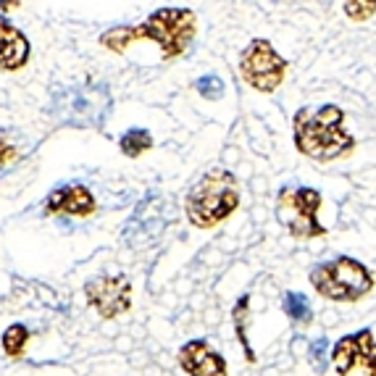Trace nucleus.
<instances>
[{
    "label": "nucleus",
    "instance_id": "9b49d317",
    "mask_svg": "<svg viewBox=\"0 0 376 376\" xmlns=\"http://www.w3.org/2000/svg\"><path fill=\"white\" fill-rule=\"evenodd\" d=\"M179 366L190 376H226V361L206 339H193L179 350Z\"/></svg>",
    "mask_w": 376,
    "mask_h": 376
},
{
    "label": "nucleus",
    "instance_id": "4be33fe9",
    "mask_svg": "<svg viewBox=\"0 0 376 376\" xmlns=\"http://www.w3.org/2000/svg\"><path fill=\"white\" fill-rule=\"evenodd\" d=\"M16 6H19V0H0V8H3V11H11Z\"/></svg>",
    "mask_w": 376,
    "mask_h": 376
},
{
    "label": "nucleus",
    "instance_id": "dca6fc26",
    "mask_svg": "<svg viewBox=\"0 0 376 376\" xmlns=\"http://www.w3.org/2000/svg\"><path fill=\"white\" fill-rule=\"evenodd\" d=\"M247 303H250V298H247V295H242V298L237 300L232 316H234V329H237V337H240V342H242V350H245V358H247V361H256V352H253V348H250V342H247V332H245Z\"/></svg>",
    "mask_w": 376,
    "mask_h": 376
},
{
    "label": "nucleus",
    "instance_id": "6e6552de",
    "mask_svg": "<svg viewBox=\"0 0 376 376\" xmlns=\"http://www.w3.org/2000/svg\"><path fill=\"white\" fill-rule=\"evenodd\" d=\"M240 71H242V77L250 87H256L260 92H274L285 79L287 61L274 51L269 39L256 37L240 58Z\"/></svg>",
    "mask_w": 376,
    "mask_h": 376
},
{
    "label": "nucleus",
    "instance_id": "6ab92c4d",
    "mask_svg": "<svg viewBox=\"0 0 376 376\" xmlns=\"http://www.w3.org/2000/svg\"><path fill=\"white\" fill-rule=\"evenodd\" d=\"M195 90L200 92L206 100H221L224 98V82L216 74H206L195 82Z\"/></svg>",
    "mask_w": 376,
    "mask_h": 376
},
{
    "label": "nucleus",
    "instance_id": "7ed1b4c3",
    "mask_svg": "<svg viewBox=\"0 0 376 376\" xmlns=\"http://www.w3.org/2000/svg\"><path fill=\"white\" fill-rule=\"evenodd\" d=\"M240 206V193H237V179L234 174L224 169L208 171L200 182L195 184L187 195V219L193 221L197 229H211L229 219Z\"/></svg>",
    "mask_w": 376,
    "mask_h": 376
},
{
    "label": "nucleus",
    "instance_id": "f257e3e1",
    "mask_svg": "<svg viewBox=\"0 0 376 376\" xmlns=\"http://www.w3.org/2000/svg\"><path fill=\"white\" fill-rule=\"evenodd\" d=\"M195 29H197V16L190 8H158L143 24L108 29L100 37V45L114 53H124L132 42L153 39L161 48V55L166 61H174L184 55L187 48L193 45Z\"/></svg>",
    "mask_w": 376,
    "mask_h": 376
},
{
    "label": "nucleus",
    "instance_id": "412c9836",
    "mask_svg": "<svg viewBox=\"0 0 376 376\" xmlns=\"http://www.w3.org/2000/svg\"><path fill=\"white\" fill-rule=\"evenodd\" d=\"M11 158H16V147L11 143H6V140H0V166L8 163Z\"/></svg>",
    "mask_w": 376,
    "mask_h": 376
},
{
    "label": "nucleus",
    "instance_id": "39448f33",
    "mask_svg": "<svg viewBox=\"0 0 376 376\" xmlns=\"http://www.w3.org/2000/svg\"><path fill=\"white\" fill-rule=\"evenodd\" d=\"M311 285L319 295L334 303H355L374 289V276L361 260L339 256L311 271Z\"/></svg>",
    "mask_w": 376,
    "mask_h": 376
},
{
    "label": "nucleus",
    "instance_id": "20e7f679",
    "mask_svg": "<svg viewBox=\"0 0 376 376\" xmlns=\"http://www.w3.org/2000/svg\"><path fill=\"white\" fill-rule=\"evenodd\" d=\"M111 92L105 84H71L53 92L51 116L69 127H103L111 114Z\"/></svg>",
    "mask_w": 376,
    "mask_h": 376
},
{
    "label": "nucleus",
    "instance_id": "f8f14e48",
    "mask_svg": "<svg viewBox=\"0 0 376 376\" xmlns=\"http://www.w3.org/2000/svg\"><path fill=\"white\" fill-rule=\"evenodd\" d=\"M48 213H71V216H90L95 211V197L84 184H66L48 195L45 203Z\"/></svg>",
    "mask_w": 376,
    "mask_h": 376
},
{
    "label": "nucleus",
    "instance_id": "423d86ee",
    "mask_svg": "<svg viewBox=\"0 0 376 376\" xmlns=\"http://www.w3.org/2000/svg\"><path fill=\"white\" fill-rule=\"evenodd\" d=\"M321 206V195L311 187H285L276 200V216L287 226V232L298 240H311L321 237L326 229L316 221Z\"/></svg>",
    "mask_w": 376,
    "mask_h": 376
},
{
    "label": "nucleus",
    "instance_id": "ddd939ff",
    "mask_svg": "<svg viewBox=\"0 0 376 376\" xmlns=\"http://www.w3.org/2000/svg\"><path fill=\"white\" fill-rule=\"evenodd\" d=\"M26 58H29V39L6 16H0V69L16 71L26 64Z\"/></svg>",
    "mask_w": 376,
    "mask_h": 376
},
{
    "label": "nucleus",
    "instance_id": "f03ea898",
    "mask_svg": "<svg viewBox=\"0 0 376 376\" xmlns=\"http://www.w3.org/2000/svg\"><path fill=\"white\" fill-rule=\"evenodd\" d=\"M295 145L313 161H334L348 156L355 140L345 132V114L337 105L303 108L295 114Z\"/></svg>",
    "mask_w": 376,
    "mask_h": 376
},
{
    "label": "nucleus",
    "instance_id": "aec40b11",
    "mask_svg": "<svg viewBox=\"0 0 376 376\" xmlns=\"http://www.w3.org/2000/svg\"><path fill=\"white\" fill-rule=\"evenodd\" d=\"M326 350H329V339L326 337H319L311 342V366L316 374L326 371Z\"/></svg>",
    "mask_w": 376,
    "mask_h": 376
},
{
    "label": "nucleus",
    "instance_id": "a211bd4d",
    "mask_svg": "<svg viewBox=\"0 0 376 376\" xmlns=\"http://www.w3.org/2000/svg\"><path fill=\"white\" fill-rule=\"evenodd\" d=\"M342 8L352 21H366L376 13V0H342Z\"/></svg>",
    "mask_w": 376,
    "mask_h": 376
},
{
    "label": "nucleus",
    "instance_id": "f3484780",
    "mask_svg": "<svg viewBox=\"0 0 376 376\" xmlns=\"http://www.w3.org/2000/svg\"><path fill=\"white\" fill-rule=\"evenodd\" d=\"M26 339H29V329L24 324L8 326V332L3 334V350L8 352V355H21Z\"/></svg>",
    "mask_w": 376,
    "mask_h": 376
},
{
    "label": "nucleus",
    "instance_id": "2eb2a0df",
    "mask_svg": "<svg viewBox=\"0 0 376 376\" xmlns=\"http://www.w3.org/2000/svg\"><path fill=\"white\" fill-rule=\"evenodd\" d=\"M285 313L292 319V321H298L300 326H305L313 321L311 303H308L305 295H300V292H287L285 295Z\"/></svg>",
    "mask_w": 376,
    "mask_h": 376
},
{
    "label": "nucleus",
    "instance_id": "4468645a",
    "mask_svg": "<svg viewBox=\"0 0 376 376\" xmlns=\"http://www.w3.org/2000/svg\"><path fill=\"white\" fill-rule=\"evenodd\" d=\"M121 153L129 158H140L145 150H150L153 147V137H150V132L147 129H129L121 134Z\"/></svg>",
    "mask_w": 376,
    "mask_h": 376
},
{
    "label": "nucleus",
    "instance_id": "9d476101",
    "mask_svg": "<svg viewBox=\"0 0 376 376\" xmlns=\"http://www.w3.org/2000/svg\"><path fill=\"white\" fill-rule=\"evenodd\" d=\"M332 361L339 376H350L355 368H366L368 376H376V339L371 329L342 337L332 350Z\"/></svg>",
    "mask_w": 376,
    "mask_h": 376
},
{
    "label": "nucleus",
    "instance_id": "1a4fd4ad",
    "mask_svg": "<svg viewBox=\"0 0 376 376\" xmlns=\"http://www.w3.org/2000/svg\"><path fill=\"white\" fill-rule=\"evenodd\" d=\"M84 295L95 311L105 319H116L132 305V285L124 274H103L84 285Z\"/></svg>",
    "mask_w": 376,
    "mask_h": 376
},
{
    "label": "nucleus",
    "instance_id": "0eeeda50",
    "mask_svg": "<svg viewBox=\"0 0 376 376\" xmlns=\"http://www.w3.org/2000/svg\"><path fill=\"white\" fill-rule=\"evenodd\" d=\"M174 219V208L161 193H147L134 206L132 216L124 224V242L129 247H147L153 245L158 237L163 234V229L169 226V221Z\"/></svg>",
    "mask_w": 376,
    "mask_h": 376
}]
</instances>
